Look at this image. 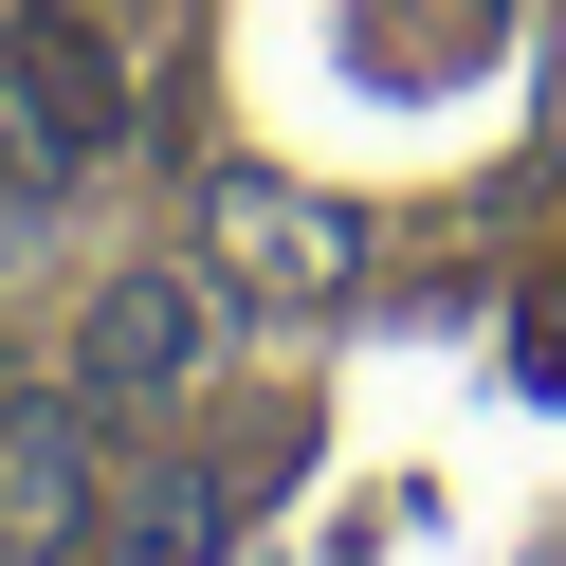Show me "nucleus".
<instances>
[{
  "mask_svg": "<svg viewBox=\"0 0 566 566\" xmlns=\"http://www.w3.org/2000/svg\"><path fill=\"white\" fill-rule=\"evenodd\" d=\"M201 274L256 293V311H311V293L366 274V220L311 201V184H274V165H201Z\"/></svg>",
  "mask_w": 566,
  "mask_h": 566,
  "instance_id": "f257e3e1",
  "label": "nucleus"
},
{
  "mask_svg": "<svg viewBox=\"0 0 566 566\" xmlns=\"http://www.w3.org/2000/svg\"><path fill=\"white\" fill-rule=\"evenodd\" d=\"M201 347H220V274H111L92 329H74V384L92 402H184Z\"/></svg>",
  "mask_w": 566,
  "mask_h": 566,
  "instance_id": "7ed1b4c3",
  "label": "nucleus"
},
{
  "mask_svg": "<svg viewBox=\"0 0 566 566\" xmlns=\"http://www.w3.org/2000/svg\"><path fill=\"white\" fill-rule=\"evenodd\" d=\"M92 530V402H0V566H55Z\"/></svg>",
  "mask_w": 566,
  "mask_h": 566,
  "instance_id": "20e7f679",
  "label": "nucleus"
},
{
  "mask_svg": "<svg viewBox=\"0 0 566 566\" xmlns=\"http://www.w3.org/2000/svg\"><path fill=\"white\" fill-rule=\"evenodd\" d=\"M220 548V493H147V530H128V566H201Z\"/></svg>",
  "mask_w": 566,
  "mask_h": 566,
  "instance_id": "39448f33",
  "label": "nucleus"
},
{
  "mask_svg": "<svg viewBox=\"0 0 566 566\" xmlns=\"http://www.w3.org/2000/svg\"><path fill=\"white\" fill-rule=\"evenodd\" d=\"M0 92H19V128H38L55 184L128 147V74H111V38H92V19H55V0H38V19H0Z\"/></svg>",
  "mask_w": 566,
  "mask_h": 566,
  "instance_id": "f03ea898",
  "label": "nucleus"
}]
</instances>
